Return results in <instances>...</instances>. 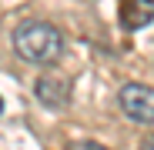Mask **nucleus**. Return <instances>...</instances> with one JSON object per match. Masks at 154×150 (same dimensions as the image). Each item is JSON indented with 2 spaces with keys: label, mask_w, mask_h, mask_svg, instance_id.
Wrapping results in <instances>:
<instances>
[{
  "label": "nucleus",
  "mask_w": 154,
  "mask_h": 150,
  "mask_svg": "<svg viewBox=\"0 0 154 150\" xmlns=\"http://www.w3.org/2000/svg\"><path fill=\"white\" fill-rule=\"evenodd\" d=\"M14 50L23 63L47 67L64 54V37L57 27H50L44 20H23L14 30Z\"/></svg>",
  "instance_id": "f257e3e1"
},
{
  "label": "nucleus",
  "mask_w": 154,
  "mask_h": 150,
  "mask_svg": "<svg viewBox=\"0 0 154 150\" xmlns=\"http://www.w3.org/2000/svg\"><path fill=\"white\" fill-rule=\"evenodd\" d=\"M34 93H37V100L44 107L60 110V107H67V100H70V80H64V77H40L34 84Z\"/></svg>",
  "instance_id": "7ed1b4c3"
},
{
  "label": "nucleus",
  "mask_w": 154,
  "mask_h": 150,
  "mask_svg": "<svg viewBox=\"0 0 154 150\" xmlns=\"http://www.w3.org/2000/svg\"><path fill=\"white\" fill-rule=\"evenodd\" d=\"M121 110L134 123H154V87L147 84H124L117 93Z\"/></svg>",
  "instance_id": "f03ea898"
},
{
  "label": "nucleus",
  "mask_w": 154,
  "mask_h": 150,
  "mask_svg": "<svg viewBox=\"0 0 154 150\" xmlns=\"http://www.w3.org/2000/svg\"><path fill=\"white\" fill-rule=\"evenodd\" d=\"M67 150H107V147L97 140H74V143H67Z\"/></svg>",
  "instance_id": "39448f33"
},
{
  "label": "nucleus",
  "mask_w": 154,
  "mask_h": 150,
  "mask_svg": "<svg viewBox=\"0 0 154 150\" xmlns=\"http://www.w3.org/2000/svg\"><path fill=\"white\" fill-rule=\"evenodd\" d=\"M117 17L124 30H141L154 20V0H121Z\"/></svg>",
  "instance_id": "20e7f679"
}]
</instances>
